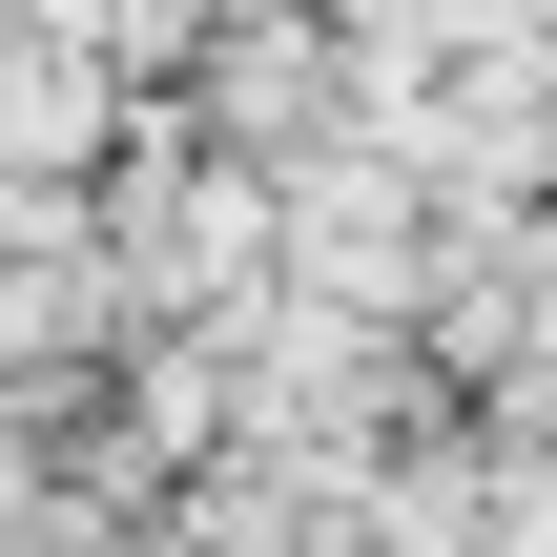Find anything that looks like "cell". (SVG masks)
Segmentation results:
<instances>
[{"instance_id":"obj_1","label":"cell","mask_w":557,"mask_h":557,"mask_svg":"<svg viewBox=\"0 0 557 557\" xmlns=\"http://www.w3.org/2000/svg\"><path fill=\"white\" fill-rule=\"evenodd\" d=\"M83 145H103V41L83 21L0 41V165H83Z\"/></svg>"}]
</instances>
